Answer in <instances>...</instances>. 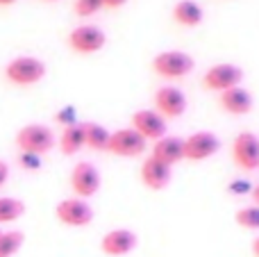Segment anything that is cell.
<instances>
[{"instance_id":"9a60e30c","label":"cell","mask_w":259,"mask_h":257,"mask_svg":"<svg viewBox=\"0 0 259 257\" xmlns=\"http://www.w3.org/2000/svg\"><path fill=\"white\" fill-rule=\"evenodd\" d=\"M157 162L166 164V166H173V164L182 162L184 159V139L180 137H161L155 141L152 146V155Z\"/></svg>"},{"instance_id":"5b68a950","label":"cell","mask_w":259,"mask_h":257,"mask_svg":"<svg viewBox=\"0 0 259 257\" xmlns=\"http://www.w3.org/2000/svg\"><path fill=\"white\" fill-rule=\"evenodd\" d=\"M148 141L139 135L132 127H123L109 135V144H107V153L116 155V157H139L146 150Z\"/></svg>"},{"instance_id":"8fae6325","label":"cell","mask_w":259,"mask_h":257,"mask_svg":"<svg viewBox=\"0 0 259 257\" xmlns=\"http://www.w3.org/2000/svg\"><path fill=\"white\" fill-rule=\"evenodd\" d=\"M132 130H137L146 141H157L166 137V118L157 109H139L132 114Z\"/></svg>"},{"instance_id":"4fadbf2b","label":"cell","mask_w":259,"mask_h":257,"mask_svg":"<svg viewBox=\"0 0 259 257\" xmlns=\"http://www.w3.org/2000/svg\"><path fill=\"white\" fill-rule=\"evenodd\" d=\"M100 248H103L105 255L109 257H123L130 255L134 248H137V235L132 230H125V228H116V230H109L107 235L100 241Z\"/></svg>"},{"instance_id":"7c38bea8","label":"cell","mask_w":259,"mask_h":257,"mask_svg":"<svg viewBox=\"0 0 259 257\" xmlns=\"http://www.w3.org/2000/svg\"><path fill=\"white\" fill-rule=\"evenodd\" d=\"M155 107L164 118H178L187 112V98L178 87H159L155 94Z\"/></svg>"},{"instance_id":"f1b7e54d","label":"cell","mask_w":259,"mask_h":257,"mask_svg":"<svg viewBox=\"0 0 259 257\" xmlns=\"http://www.w3.org/2000/svg\"><path fill=\"white\" fill-rule=\"evenodd\" d=\"M250 194H252V200H255V205L259 207V185H257V187H252Z\"/></svg>"},{"instance_id":"8992f818","label":"cell","mask_w":259,"mask_h":257,"mask_svg":"<svg viewBox=\"0 0 259 257\" xmlns=\"http://www.w3.org/2000/svg\"><path fill=\"white\" fill-rule=\"evenodd\" d=\"M105 41H107L105 32L96 25H89V23H87V25H77L75 30L68 34V46H71V50H75V53H80V55L98 53V50L105 48Z\"/></svg>"},{"instance_id":"cb8c5ba5","label":"cell","mask_w":259,"mask_h":257,"mask_svg":"<svg viewBox=\"0 0 259 257\" xmlns=\"http://www.w3.org/2000/svg\"><path fill=\"white\" fill-rule=\"evenodd\" d=\"M18 162H21V166L27 168V171H36V168L41 166V157H39V155H30V153H21V155H18Z\"/></svg>"},{"instance_id":"7a4b0ae2","label":"cell","mask_w":259,"mask_h":257,"mask_svg":"<svg viewBox=\"0 0 259 257\" xmlns=\"http://www.w3.org/2000/svg\"><path fill=\"white\" fill-rule=\"evenodd\" d=\"M16 146L21 153L30 155H46L48 150H53L55 146V135L50 127L41 125V123H30V125L21 127L16 132Z\"/></svg>"},{"instance_id":"e0dca14e","label":"cell","mask_w":259,"mask_h":257,"mask_svg":"<svg viewBox=\"0 0 259 257\" xmlns=\"http://www.w3.org/2000/svg\"><path fill=\"white\" fill-rule=\"evenodd\" d=\"M173 18H175V23H180L184 27H196L202 23L205 12H202V7L196 0H180L173 7Z\"/></svg>"},{"instance_id":"f546056e","label":"cell","mask_w":259,"mask_h":257,"mask_svg":"<svg viewBox=\"0 0 259 257\" xmlns=\"http://www.w3.org/2000/svg\"><path fill=\"white\" fill-rule=\"evenodd\" d=\"M252 253H255V257H259V237L252 241Z\"/></svg>"},{"instance_id":"44dd1931","label":"cell","mask_w":259,"mask_h":257,"mask_svg":"<svg viewBox=\"0 0 259 257\" xmlns=\"http://www.w3.org/2000/svg\"><path fill=\"white\" fill-rule=\"evenodd\" d=\"M23 235L21 230H7L0 235V257H14L23 246Z\"/></svg>"},{"instance_id":"3957f363","label":"cell","mask_w":259,"mask_h":257,"mask_svg":"<svg viewBox=\"0 0 259 257\" xmlns=\"http://www.w3.org/2000/svg\"><path fill=\"white\" fill-rule=\"evenodd\" d=\"M46 75V64L36 57H14L5 66V77L18 87H30L41 82Z\"/></svg>"},{"instance_id":"5bb4252c","label":"cell","mask_w":259,"mask_h":257,"mask_svg":"<svg viewBox=\"0 0 259 257\" xmlns=\"http://www.w3.org/2000/svg\"><path fill=\"white\" fill-rule=\"evenodd\" d=\"M141 182L148 187V189H152V191H161V189H166L168 187V182H170V166H166V164H161V162H157L155 157H148L146 162L141 164Z\"/></svg>"},{"instance_id":"4dcf8cb0","label":"cell","mask_w":259,"mask_h":257,"mask_svg":"<svg viewBox=\"0 0 259 257\" xmlns=\"http://www.w3.org/2000/svg\"><path fill=\"white\" fill-rule=\"evenodd\" d=\"M16 3V0H0V5H3V7H7V5H14Z\"/></svg>"},{"instance_id":"ba28073f","label":"cell","mask_w":259,"mask_h":257,"mask_svg":"<svg viewBox=\"0 0 259 257\" xmlns=\"http://www.w3.org/2000/svg\"><path fill=\"white\" fill-rule=\"evenodd\" d=\"M71 189L77 198H91L100 189V173L91 162H77L71 171Z\"/></svg>"},{"instance_id":"277c9868","label":"cell","mask_w":259,"mask_h":257,"mask_svg":"<svg viewBox=\"0 0 259 257\" xmlns=\"http://www.w3.org/2000/svg\"><path fill=\"white\" fill-rule=\"evenodd\" d=\"M243 80V71L234 64H214V66L207 68V73L202 75V87L209 91H223L239 87Z\"/></svg>"},{"instance_id":"ac0fdd59","label":"cell","mask_w":259,"mask_h":257,"mask_svg":"<svg viewBox=\"0 0 259 257\" xmlns=\"http://www.w3.org/2000/svg\"><path fill=\"white\" fill-rule=\"evenodd\" d=\"M84 146V123H73V125H66L62 130V137H59V150L64 155H75L80 153Z\"/></svg>"},{"instance_id":"9c48e42d","label":"cell","mask_w":259,"mask_h":257,"mask_svg":"<svg viewBox=\"0 0 259 257\" xmlns=\"http://www.w3.org/2000/svg\"><path fill=\"white\" fill-rule=\"evenodd\" d=\"M232 159L243 171H255L259 166V139L252 132H241L232 141Z\"/></svg>"},{"instance_id":"83f0119b","label":"cell","mask_w":259,"mask_h":257,"mask_svg":"<svg viewBox=\"0 0 259 257\" xmlns=\"http://www.w3.org/2000/svg\"><path fill=\"white\" fill-rule=\"evenodd\" d=\"M103 5L105 7H109V9H118V7L125 5V0H103Z\"/></svg>"},{"instance_id":"2e32d148","label":"cell","mask_w":259,"mask_h":257,"mask_svg":"<svg viewBox=\"0 0 259 257\" xmlns=\"http://www.w3.org/2000/svg\"><path fill=\"white\" fill-rule=\"evenodd\" d=\"M221 107L228 114H234V116H246L252 109V96L248 94L243 87H232V89L223 91L219 98Z\"/></svg>"},{"instance_id":"52a82bcc","label":"cell","mask_w":259,"mask_h":257,"mask_svg":"<svg viewBox=\"0 0 259 257\" xmlns=\"http://www.w3.org/2000/svg\"><path fill=\"white\" fill-rule=\"evenodd\" d=\"M55 214H57V219L64 226H71V228H84L94 221V209L82 198H64L55 207Z\"/></svg>"},{"instance_id":"d6986e66","label":"cell","mask_w":259,"mask_h":257,"mask_svg":"<svg viewBox=\"0 0 259 257\" xmlns=\"http://www.w3.org/2000/svg\"><path fill=\"white\" fill-rule=\"evenodd\" d=\"M109 135H112V132L105 125H100V123H84V146L96 150V153L107 150Z\"/></svg>"},{"instance_id":"d4e9b609","label":"cell","mask_w":259,"mask_h":257,"mask_svg":"<svg viewBox=\"0 0 259 257\" xmlns=\"http://www.w3.org/2000/svg\"><path fill=\"white\" fill-rule=\"evenodd\" d=\"M55 121L62 123L64 127L73 125V123H75V109H73V107H64V112H59L57 116H55Z\"/></svg>"},{"instance_id":"484cf974","label":"cell","mask_w":259,"mask_h":257,"mask_svg":"<svg viewBox=\"0 0 259 257\" xmlns=\"http://www.w3.org/2000/svg\"><path fill=\"white\" fill-rule=\"evenodd\" d=\"M230 191H234V194H246V191H252V187L248 185L246 180H239V185H230Z\"/></svg>"},{"instance_id":"603a6c76","label":"cell","mask_w":259,"mask_h":257,"mask_svg":"<svg viewBox=\"0 0 259 257\" xmlns=\"http://www.w3.org/2000/svg\"><path fill=\"white\" fill-rule=\"evenodd\" d=\"M103 7H105L103 0H75V14L82 18L94 16V14L100 12Z\"/></svg>"},{"instance_id":"30bf717a","label":"cell","mask_w":259,"mask_h":257,"mask_svg":"<svg viewBox=\"0 0 259 257\" xmlns=\"http://www.w3.org/2000/svg\"><path fill=\"white\" fill-rule=\"evenodd\" d=\"M221 141L214 132H193L191 137L184 139V159H191V162H202V159H209L219 153Z\"/></svg>"},{"instance_id":"7402d4cb","label":"cell","mask_w":259,"mask_h":257,"mask_svg":"<svg viewBox=\"0 0 259 257\" xmlns=\"http://www.w3.org/2000/svg\"><path fill=\"white\" fill-rule=\"evenodd\" d=\"M234 221H237V226L246 228V230H259V207L257 205L241 207L234 214Z\"/></svg>"},{"instance_id":"ffe728a7","label":"cell","mask_w":259,"mask_h":257,"mask_svg":"<svg viewBox=\"0 0 259 257\" xmlns=\"http://www.w3.org/2000/svg\"><path fill=\"white\" fill-rule=\"evenodd\" d=\"M23 212H25L23 200L12 198V196H3L0 198V226L3 223H14L16 219L23 217Z\"/></svg>"},{"instance_id":"6da1fadb","label":"cell","mask_w":259,"mask_h":257,"mask_svg":"<svg viewBox=\"0 0 259 257\" xmlns=\"http://www.w3.org/2000/svg\"><path fill=\"white\" fill-rule=\"evenodd\" d=\"M193 68H196L193 57L182 53V50H164V53L155 55V59H152V71L159 77H166V80L187 77Z\"/></svg>"},{"instance_id":"4316f807","label":"cell","mask_w":259,"mask_h":257,"mask_svg":"<svg viewBox=\"0 0 259 257\" xmlns=\"http://www.w3.org/2000/svg\"><path fill=\"white\" fill-rule=\"evenodd\" d=\"M7 178H9V166L3 162V159H0V187L7 182Z\"/></svg>"},{"instance_id":"1f68e13d","label":"cell","mask_w":259,"mask_h":257,"mask_svg":"<svg viewBox=\"0 0 259 257\" xmlns=\"http://www.w3.org/2000/svg\"><path fill=\"white\" fill-rule=\"evenodd\" d=\"M0 235H3V230H0Z\"/></svg>"}]
</instances>
